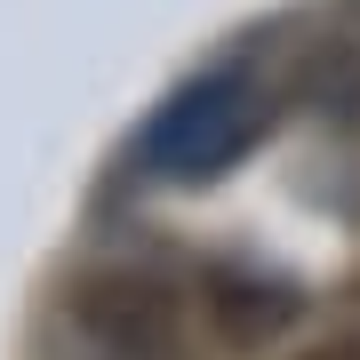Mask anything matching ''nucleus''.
Here are the masks:
<instances>
[{
    "instance_id": "3",
    "label": "nucleus",
    "mask_w": 360,
    "mask_h": 360,
    "mask_svg": "<svg viewBox=\"0 0 360 360\" xmlns=\"http://www.w3.org/2000/svg\"><path fill=\"white\" fill-rule=\"evenodd\" d=\"M208 304H217V321H224L232 345H257V336H272V328L296 312L281 288H257V281H217V296H208Z\"/></svg>"
},
{
    "instance_id": "1",
    "label": "nucleus",
    "mask_w": 360,
    "mask_h": 360,
    "mask_svg": "<svg viewBox=\"0 0 360 360\" xmlns=\"http://www.w3.org/2000/svg\"><path fill=\"white\" fill-rule=\"evenodd\" d=\"M264 120H272V96L248 72H208L160 104V120L144 129V168L168 184H208L264 136Z\"/></svg>"
},
{
    "instance_id": "2",
    "label": "nucleus",
    "mask_w": 360,
    "mask_h": 360,
    "mask_svg": "<svg viewBox=\"0 0 360 360\" xmlns=\"http://www.w3.org/2000/svg\"><path fill=\"white\" fill-rule=\"evenodd\" d=\"M72 312L89 336H104L112 352H136V360L176 345V296L153 272H96V281H80Z\"/></svg>"
},
{
    "instance_id": "4",
    "label": "nucleus",
    "mask_w": 360,
    "mask_h": 360,
    "mask_svg": "<svg viewBox=\"0 0 360 360\" xmlns=\"http://www.w3.org/2000/svg\"><path fill=\"white\" fill-rule=\"evenodd\" d=\"M304 360H360V336H345V345H321V352H304Z\"/></svg>"
}]
</instances>
